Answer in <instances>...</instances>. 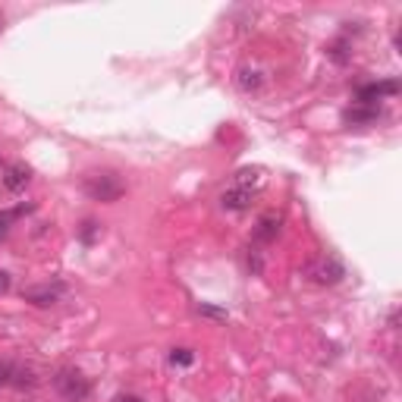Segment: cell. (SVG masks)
Returning <instances> with one entry per match:
<instances>
[{
    "label": "cell",
    "instance_id": "6da1fadb",
    "mask_svg": "<svg viewBox=\"0 0 402 402\" xmlns=\"http://www.w3.org/2000/svg\"><path fill=\"white\" fill-rule=\"evenodd\" d=\"M82 189H85V195H89L91 201L114 204V201L123 199L126 183L120 179V173H114V170H91V173H85Z\"/></svg>",
    "mask_w": 402,
    "mask_h": 402
},
{
    "label": "cell",
    "instance_id": "7a4b0ae2",
    "mask_svg": "<svg viewBox=\"0 0 402 402\" xmlns=\"http://www.w3.org/2000/svg\"><path fill=\"white\" fill-rule=\"evenodd\" d=\"M54 390L66 402H82V399H89L91 383L79 368H60V371L54 374Z\"/></svg>",
    "mask_w": 402,
    "mask_h": 402
},
{
    "label": "cell",
    "instance_id": "3957f363",
    "mask_svg": "<svg viewBox=\"0 0 402 402\" xmlns=\"http://www.w3.org/2000/svg\"><path fill=\"white\" fill-rule=\"evenodd\" d=\"M308 273H311L314 283H321V286H333V283H340L346 277V267L336 261L333 255H327V258H318V261L308 267Z\"/></svg>",
    "mask_w": 402,
    "mask_h": 402
},
{
    "label": "cell",
    "instance_id": "277c9868",
    "mask_svg": "<svg viewBox=\"0 0 402 402\" xmlns=\"http://www.w3.org/2000/svg\"><path fill=\"white\" fill-rule=\"evenodd\" d=\"M38 377L31 368H22L16 361H0V387H35Z\"/></svg>",
    "mask_w": 402,
    "mask_h": 402
},
{
    "label": "cell",
    "instance_id": "5b68a950",
    "mask_svg": "<svg viewBox=\"0 0 402 402\" xmlns=\"http://www.w3.org/2000/svg\"><path fill=\"white\" fill-rule=\"evenodd\" d=\"M63 296V283H44V286H29L22 289V298L31 305H38V308H47V305H54L57 298Z\"/></svg>",
    "mask_w": 402,
    "mask_h": 402
},
{
    "label": "cell",
    "instance_id": "8992f818",
    "mask_svg": "<svg viewBox=\"0 0 402 402\" xmlns=\"http://www.w3.org/2000/svg\"><path fill=\"white\" fill-rule=\"evenodd\" d=\"M396 91H399V82H396V79H390V82L361 85V89H358V104H368V107H371L374 101L387 98V94H396Z\"/></svg>",
    "mask_w": 402,
    "mask_h": 402
},
{
    "label": "cell",
    "instance_id": "52a82bcc",
    "mask_svg": "<svg viewBox=\"0 0 402 402\" xmlns=\"http://www.w3.org/2000/svg\"><path fill=\"white\" fill-rule=\"evenodd\" d=\"M258 192H251V189H226L223 195H220V204H223L226 211H246L251 208V201H255Z\"/></svg>",
    "mask_w": 402,
    "mask_h": 402
},
{
    "label": "cell",
    "instance_id": "ba28073f",
    "mask_svg": "<svg viewBox=\"0 0 402 402\" xmlns=\"http://www.w3.org/2000/svg\"><path fill=\"white\" fill-rule=\"evenodd\" d=\"M29 179H31V170L26 164H10V167L4 170V186L10 189V192H22V189L29 186Z\"/></svg>",
    "mask_w": 402,
    "mask_h": 402
},
{
    "label": "cell",
    "instance_id": "9c48e42d",
    "mask_svg": "<svg viewBox=\"0 0 402 402\" xmlns=\"http://www.w3.org/2000/svg\"><path fill=\"white\" fill-rule=\"evenodd\" d=\"M280 223H283V217L280 214H264L261 220H258V230H255V239L258 242H271V239H277V233H280Z\"/></svg>",
    "mask_w": 402,
    "mask_h": 402
},
{
    "label": "cell",
    "instance_id": "30bf717a",
    "mask_svg": "<svg viewBox=\"0 0 402 402\" xmlns=\"http://www.w3.org/2000/svg\"><path fill=\"white\" fill-rule=\"evenodd\" d=\"M264 183V170L261 167H251V170H239L236 173V189H251L258 192V186Z\"/></svg>",
    "mask_w": 402,
    "mask_h": 402
},
{
    "label": "cell",
    "instance_id": "8fae6325",
    "mask_svg": "<svg viewBox=\"0 0 402 402\" xmlns=\"http://www.w3.org/2000/svg\"><path fill=\"white\" fill-rule=\"evenodd\" d=\"M377 116H381V110H377V104H358L352 110H346V123H374Z\"/></svg>",
    "mask_w": 402,
    "mask_h": 402
},
{
    "label": "cell",
    "instance_id": "7c38bea8",
    "mask_svg": "<svg viewBox=\"0 0 402 402\" xmlns=\"http://www.w3.org/2000/svg\"><path fill=\"white\" fill-rule=\"evenodd\" d=\"M236 82H239L242 91H258V89H261V73L246 66V69H239V79H236Z\"/></svg>",
    "mask_w": 402,
    "mask_h": 402
},
{
    "label": "cell",
    "instance_id": "4fadbf2b",
    "mask_svg": "<svg viewBox=\"0 0 402 402\" xmlns=\"http://www.w3.org/2000/svg\"><path fill=\"white\" fill-rule=\"evenodd\" d=\"M26 211H31V208H13V211H0V242L10 236V226H13V220L16 217H22Z\"/></svg>",
    "mask_w": 402,
    "mask_h": 402
},
{
    "label": "cell",
    "instance_id": "5bb4252c",
    "mask_svg": "<svg viewBox=\"0 0 402 402\" xmlns=\"http://www.w3.org/2000/svg\"><path fill=\"white\" fill-rule=\"evenodd\" d=\"M94 236H101V226L94 223V220H85V223L79 226V239H82V242H94Z\"/></svg>",
    "mask_w": 402,
    "mask_h": 402
},
{
    "label": "cell",
    "instance_id": "9a60e30c",
    "mask_svg": "<svg viewBox=\"0 0 402 402\" xmlns=\"http://www.w3.org/2000/svg\"><path fill=\"white\" fill-rule=\"evenodd\" d=\"M346 51H349V41H336L333 47H330V57H333L336 63H346V60H349V54H346Z\"/></svg>",
    "mask_w": 402,
    "mask_h": 402
},
{
    "label": "cell",
    "instance_id": "2e32d148",
    "mask_svg": "<svg viewBox=\"0 0 402 402\" xmlns=\"http://www.w3.org/2000/svg\"><path fill=\"white\" fill-rule=\"evenodd\" d=\"M192 352H189V349H173L170 352V361H173V365H192Z\"/></svg>",
    "mask_w": 402,
    "mask_h": 402
},
{
    "label": "cell",
    "instance_id": "e0dca14e",
    "mask_svg": "<svg viewBox=\"0 0 402 402\" xmlns=\"http://www.w3.org/2000/svg\"><path fill=\"white\" fill-rule=\"evenodd\" d=\"M199 314H204V318H214V321H226V311L214 308V305H199Z\"/></svg>",
    "mask_w": 402,
    "mask_h": 402
},
{
    "label": "cell",
    "instance_id": "ac0fdd59",
    "mask_svg": "<svg viewBox=\"0 0 402 402\" xmlns=\"http://www.w3.org/2000/svg\"><path fill=\"white\" fill-rule=\"evenodd\" d=\"M10 286H13L10 273H6V271H0V296H6V293H10Z\"/></svg>",
    "mask_w": 402,
    "mask_h": 402
},
{
    "label": "cell",
    "instance_id": "d6986e66",
    "mask_svg": "<svg viewBox=\"0 0 402 402\" xmlns=\"http://www.w3.org/2000/svg\"><path fill=\"white\" fill-rule=\"evenodd\" d=\"M114 402H141V399L139 396H116Z\"/></svg>",
    "mask_w": 402,
    "mask_h": 402
},
{
    "label": "cell",
    "instance_id": "ffe728a7",
    "mask_svg": "<svg viewBox=\"0 0 402 402\" xmlns=\"http://www.w3.org/2000/svg\"><path fill=\"white\" fill-rule=\"evenodd\" d=\"M0 22H4V19H0Z\"/></svg>",
    "mask_w": 402,
    "mask_h": 402
}]
</instances>
